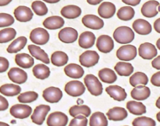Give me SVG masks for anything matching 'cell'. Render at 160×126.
<instances>
[{
	"label": "cell",
	"instance_id": "obj_1",
	"mask_svg": "<svg viewBox=\"0 0 160 126\" xmlns=\"http://www.w3.org/2000/svg\"><path fill=\"white\" fill-rule=\"evenodd\" d=\"M134 32L130 27L121 26L117 27L113 33V38L119 44H129L134 39Z\"/></svg>",
	"mask_w": 160,
	"mask_h": 126
},
{
	"label": "cell",
	"instance_id": "obj_2",
	"mask_svg": "<svg viewBox=\"0 0 160 126\" xmlns=\"http://www.w3.org/2000/svg\"><path fill=\"white\" fill-rule=\"evenodd\" d=\"M84 83L90 94L98 96L102 94L103 86L101 81L93 75H87L84 78Z\"/></svg>",
	"mask_w": 160,
	"mask_h": 126
},
{
	"label": "cell",
	"instance_id": "obj_3",
	"mask_svg": "<svg viewBox=\"0 0 160 126\" xmlns=\"http://www.w3.org/2000/svg\"><path fill=\"white\" fill-rule=\"evenodd\" d=\"M30 40L35 45H46L50 40V34L42 27H36L31 32Z\"/></svg>",
	"mask_w": 160,
	"mask_h": 126
},
{
	"label": "cell",
	"instance_id": "obj_4",
	"mask_svg": "<svg viewBox=\"0 0 160 126\" xmlns=\"http://www.w3.org/2000/svg\"><path fill=\"white\" fill-rule=\"evenodd\" d=\"M138 55V50L134 46L125 45L118 49L116 56L118 59L122 61H130L135 59Z\"/></svg>",
	"mask_w": 160,
	"mask_h": 126
},
{
	"label": "cell",
	"instance_id": "obj_5",
	"mask_svg": "<svg viewBox=\"0 0 160 126\" xmlns=\"http://www.w3.org/2000/svg\"><path fill=\"white\" fill-rule=\"evenodd\" d=\"M99 54L93 50H87L79 56L80 64L86 67H91L99 62Z\"/></svg>",
	"mask_w": 160,
	"mask_h": 126
},
{
	"label": "cell",
	"instance_id": "obj_6",
	"mask_svg": "<svg viewBox=\"0 0 160 126\" xmlns=\"http://www.w3.org/2000/svg\"><path fill=\"white\" fill-rule=\"evenodd\" d=\"M50 106L45 105V104H42V105H39L35 107L33 114L31 116L32 122L38 124V125H41V124H43L46 117H47V114L50 112Z\"/></svg>",
	"mask_w": 160,
	"mask_h": 126
},
{
	"label": "cell",
	"instance_id": "obj_7",
	"mask_svg": "<svg viewBox=\"0 0 160 126\" xmlns=\"http://www.w3.org/2000/svg\"><path fill=\"white\" fill-rule=\"evenodd\" d=\"M66 93L71 96H82L86 91L85 85L79 81H71L68 82L64 87Z\"/></svg>",
	"mask_w": 160,
	"mask_h": 126
},
{
	"label": "cell",
	"instance_id": "obj_8",
	"mask_svg": "<svg viewBox=\"0 0 160 126\" xmlns=\"http://www.w3.org/2000/svg\"><path fill=\"white\" fill-rule=\"evenodd\" d=\"M32 112V107L25 104H15L10 110V114L18 119H24L28 118Z\"/></svg>",
	"mask_w": 160,
	"mask_h": 126
},
{
	"label": "cell",
	"instance_id": "obj_9",
	"mask_svg": "<svg viewBox=\"0 0 160 126\" xmlns=\"http://www.w3.org/2000/svg\"><path fill=\"white\" fill-rule=\"evenodd\" d=\"M138 54L144 60H152L156 57L158 54L157 49L153 44L150 42H144L139 46Z\"/></svg>",
	"mask_w": 160,
	"mask_h": 126
},
{
	"label": "cell",
	"instance_id": "obj_10",
	"mask_svg": "<svg viewBox=\"0 0 160 126\" xmlns=\"http://www.w3.org/2000/svg\"><path fill=\"white\" fill-rule=\"evenodd\" d=\"M82 23L85 27L93 30H100L104 25V21L99 17L93 14H87L82 17Z\"/></svg>",
	"mask_w": 160,
	"mask_h": 126
},
{
	"label": "cell",
	"instance_id": "obj_11",
	"mask_svg": "<svg viewBox=\"0 0 160 126\" xmlns=\"http://www.w3.org/2000/svg\"><path fill=\"white\" fill-rule=\"evenodd\" d=\"M68 121V118L63 112L56 111L50 114L47 118L48 126H66Z\"/></svg>",
	"mask_w": 160,
	"mask_h": 126
},
{
	"label": "cell",
	"instance_id": "obj_12",
	"mask_svg": "<svg viewBox=\"0 0 160 126\" xmlns=\"http://www.w3.org/2000/svg\"><path fill=\"white\" fill-rule=\"evenodd\" d=\"M42 97L47 102L50 104L59 102L63 97V93L59 88L57 87H49L46 89L42 93Z\"/></svg>",
	"mask_w": 160,
	"mask_h": 126
},
{
	"label": "cell",
	"instance_id": "obj_13",
	"mask_svg": "<svg viewBox=\"0 0 160 126\" xmlns=\"http://www.w3.org/2000/svg\"><path fill=\"white\" fill-rule=\"evenodd\" d=\"M97 47L100 52L108 53L114 49V41L109 35H102L97 40Z\"/></svg>",
	"mask_w": 160,
	"mask_h": 126
},
{
	"label": "cell",
	"instance_id": "obj_14",
	"mask_svg": "<svg viewBox=\"0 0 160 126\" xmlns=\"http://www.w3.org/2000/svg\"><path fill=\"white\" fill-rule=\"evenodd\" d=\"M58 38L64 43H73L78 38V32L73 27H64L59 32Z\"/></svg>",
	"mask_w": 160,
	"mask_h": 126
},
{
	"label": "cell",
	"instance_id": "obj_15",
	"mask_svg": "<svg viewBox=\"0 0 160 126\" xmlns=\"http://www.w3.org/2000/svg\"><path fill=\"white\" fill-rule=\"evenodd\" d=\"M8 77L13 82L18 84H23L28 80V75L24 70L18 67H12L8 72Z\"/></svg>",
	"mask_w": 160,
	"mask_h": 126
},
{
	"label": "cell",
	"instance_id": "obj_16",
	"mask_svg": "<svg viewBox=\"0 0 160 126\" xmlns=\"http://www.w3.org/2000/svg\"><path fill=\"white\" fill-rule=\"evenodd\" d=\"M105 91L110 97L118 102L125 100L127 96L125 90L118 85H110L105 89Z\"/></svg>",
	"mask_w": 160,
	"mask_h": 126
},
{
	"label": "cell",
	"instance_id": "obj_17",
	"mask_svg": "<svg viewBox=\"0 0 160 126\" xmlns=\"http://www.w3.org/2000/svg\"><path fill=\"white\" fill-rule=\"evenodd\" d=\"M14 17L20 22H28L33 17V13L29 7L20 6L14 10Z\"/></svg>",
	"mask_w": 160,
	"mask_h": 126
},
{
	"label": "cell",
	"instance_id": "obj_18",
	"mask_svg": "<svg viewBox=\"0 0 160 126\" xmlns=\"http://www.w3.org/2000/svg\"><path fill=\"white\" fill-rule=\"evenodd\" d=\"M159 6L158 1H148L141 7V13L145 17L152 18L158 14V7Z\"/></svg>",
	"mask_w": 160,
	"mask_h": 126
},
{
	"label": "cell",
	"instance_id": "obj_19",
	"mask_svg": "<svg viewBox=\"0 0 160 126\" xmlns=\"http://www.w3.org/2000/svg\"><path fill=\"white\" fill-rule=\"evenodd\" d=\"M28 49L31 56L32 57L35 58L38 61H42L45 64H50V61L49 59L48 55H47V53L42 49L40 48L39 46L35 45H29L28 46Z\"/></svg>",
	"mask_w": 160,
	"mask_h": 126
},
{
	"label": "cell",
	"instance_id": "obj_20",
	"mask_svg": "<svg viewBox=\"0 0 160 126\" xmlns=\"http://www.w3.org/2000/svg\"><path fill=\"white\" fill-rule=\"evenodd\" d=\"M133 28L138 34L147 35L152 32V27L148 21L143 19H138L133 23Z\"/></svg>",
	"mask_w": 160,
	"mask_h": 126
},
{
	"label": "cell",
	"instance_id": "obj_21",
	"mask_svg": "<svg viewBox=\"0 0 160 126\" xmlns=\"http://www.w3.org/2000/svg\"><path fill=\"white\" fill-rule=\"evenodd\" d=\"M131 97L138 101L145 100L150 96L151 90L145 85H138L131 91Z\"/></svg>",
	"mask_w": 160,
	"mask_h": 126
},
{
	"label": "cell",
	"instance_id": "obj_22",
	"mask_svg": "<svg viewBox=\"0 0 160 126\" xmlns=\"http://www.w3.org/2000/svg\"><path fill=\"white\" fill-rule=\"evenodd\" d=\"M116 11L115 6L112 2H104L98 7V13L101 17L109 19L112 17Z\"/></svg>",
	"mask_w": 160,
	"mask_h": 126
},
{
	"label": "cell",
	"instance_id": "obj_23",
	"mask_svg": "<svg viewBox=\"0 0 160 126\" xmlns=\"http://www.w3.org/2000/svg\"><path fill=\"white\" fill-rule=\"evenodd\" d=\"M96 37L93 32H84L78 38V45L82 49H89L95 43Z\"/></svg>",
	"mask_w": 160,
	"mask_h": 126
},
{
	"label": "cell",
	"instance_id": "obj_24",
	"mask_svg": "<svg viewBox=\"0 0 160 126\" xmlns=\"http://www.w3.org/2000/svg\"><path fill=\"white\" fill-rule=\"evenodd\" d=\"M127 115L128 114L127 110L123 107H113L107 112V117L108 120L114 121H122L127 118Z\"/></svg>",
	"mask_w": 160,
	"mask_h": 126
},
{
	"label": "cell",
	"instance_id": "obj_25",
	"mask_svg": "<svg viewBox=\"0 0 160 126\" xmlns=\"http://www.w3.org/2000/svg\"><path fill=\"white\" fill-rule=\"evenodd\" d=\"M64 73L72 78H82L84 75V70L82 67L76 64H69L64 67Z\"/></svg>",
	"mask_w": 160,
	"mask_h": 126
},
{
	"label": "cell",
	"instance_id": "obj_26",
	"mask_svg": "<svg viewBox=\"0 0 160 126\" xmlns=\"http://www.w3.org/2000/svg\"><path fill=\"white\" fill-rule=\"evenodd\" d=\"M64 24V20L59 16H51L43 21V26L49 30L61 28Z\"/></svg>",
	"mask_w": 160,
	"mask_h": 126
},
{
	"label": "cell",
	"instance_id": "obj_27",
	"mask_svg": "<svg viewBox=\"0 0 160 126\" xmlns=\"http://www.w3.org/2000/svg\"><path fill=\"white\" fill-rule=\"evenodd\" d=\"M61 16L68 19H75L82 13V10L78 6L68 5L64 7L61 10Z\"/></svg>",
	"mask_w": 160,
	"mask_h": 126
},
{
	"label": "cell",
	"instance_id": "obj_28",
	"mask_svg": "<svg viewBox=\"0 0 160 126\" xmlns=\"http://www.w3.org/2000/svg\"><path fill=\"white\" fill-rule=\"evenodd\" d=\"M15 62L21 68L28 69L34 65V58L27 53H18L15 56Z\"/></svg>",
	"mask_w": 160,
	"mask_h": 126
},
{
	"label": "cell",
	"instance_id": "obj_29",
	"mask_svg": "<svg viewBox=\"0 0 160 126\" xmlns=\"http://www.w3.org/2000/svg\"><path fill=\"white\" fill-rule=\"evenodd\" d=\"M115 72L119 76H130L133 72V67L131 64L125 61L118 62L114 67Z\"/></svg>",
	"mask_w": 160,
	"mask_h": 126
},
{
	"label": "cell",
	"instance_id": "obj_30",
	"mask_svg": "<svg viewBox=\"0 0 160 126\" xmlns=\"http://www.w3.org/2000/svg\"><path fill=\"white\" fill-rule=\"evenodd\" d=\"M32 72L35 78L41 80L47 79L50 75V67L44 64H36L32 69Z\"/></svg>",
	"mask_w": 160,
	"mask_h": 126
},
{
	"label": "cell",
	"instance_id": "obj_31",
	"mask_svg": "<svg viewBox=\"0 0 160 126\" xmlns=\"http://www.w3.org/2000/svg\"><path fill=\"white\" fill-rule=\"evenodd\" d=\"M98 76L102 82L108 84L115 82L117 80L116 74L110 68H103L100 70L98 72Z\"/></svg>",
	"mask_w": 160,
	"mask_h": 126
},
{
	"label": "cell",
	"instance_id": "obj_32",
	"mask_svg": "<svg viewBox=\"0 0 160 126\" xmlns=\"http://www.w3.org/2000/svg\"><path fill=\"white\" fill-rule=\"evenodd\" d=\"M127 108L130 114L134 115L144 114L147 111L145 105L139 101H129L127 104Z\"/></svg>",
	"mask_w": 160,
	"mask_h": 126
},
{
	"label": "cell",
	"instance_id": "obj_33",
	"mask_svg": "<svg viewBox=\"0 0 160 126\" xmlns=\"http://www.w3.org/2000/svg\"><path fill=\"white\" fill-rule=\"evenodd\" d=\"M27 38L24 36H21L18 37V38L13 41V42H11L10 46L7 48V51L9 53H16L18 52L21 51V50L24 48V46L27 44Z\"/></svg>",
	"mask_w": 160,
	"mask_h": 126
},
{
	"label": "cell",
	"instance_id": "obj_34",
	"mask_svg": "<svg viewBox=\"0 0 160 126\" xmlns=\"http://www.w3.org/2000/svg\"><path fill=\"white\" fill-rule=\"evenodd\" d=\"M21 88L16 84H4L0 87L1 94L7 96H18L21 93Z\"/></svg>",
	"mask_w": 160,
	"mask_h": 126
},
{
	"label": "cell",
	"instance_id": "obj_35",
	"mask_svg": "<svg viewBox=\"0 0 160 126\" xmlns=\"http://www.w3.org/2000/svg\"><path fill=\"white\" fill-rule=\"evenodd\" d=\"M148 83V78L143 72H136L130 78V84L131 86L136 87L138 85H146Z\"/></svg>",
	"mask_w": 160,
	"mask_h": 126
},
{
	"label": "cell",
	"instance_id": "obj_36",
	"mask_svg": "<svg viewBox=\"0 0 160 126\" xmlns=\"http://www.w3.org/2000/svg\"><path fill=\"white\" fill-rule=\"evenodd\" d=\"M68 61L67 53L62 51H56L51 55V63L57 67H62L66 65Z\"/></svg>",
	"mask_w": 160,
	"mask_h": 126
},
{
	"label": "cell",
	"instance_id": "obj_37",
	"mask_svg": "<svg viewBox=\"0 0 160 126\" xmlns=\"http://www.w3.org/2000/svg\"><path fill=\"white\" fill-rule=\"evenodd\" d=\"M108 124L107 118L102 112H95L90 116V126H108Z\"/></svg>",
	"mask_w": 160,
	"mask_h": 126
},
{
	"label": "cell",
	"instance_id": "obj_38",
	"mask_svg": "<svg viewBox=\"0 0 160 126\" xmlns=\"http://www.w3.org/2000/svg\"><path fill=\"white\" fill-rule=\"evenodd\" d=\"M69 114L73 118L78 116V115H83L87 118L91 114V110L87 105H75L69 109Z\"/></svg>",
	"mask_w": 160,
	"mask_h": 126
},
{
	"label": "cell",
	"instance_id": "obj_39",
	"mask_svg": "<svg viewBox=\"0 0 160 126\" xmlns=\"http://www.w3.org/2000/svg\"><path fill=\"white\" fill-rule=\"evenodd\" d=\"M135 15V11L133 7H121L117 12V17L119 20L124 21H130Z\"/></svg>",
	"mask_w": 160,
	"mask_h": 126
},
{
	"label": "cell",
	"instance_id": "obj_40",
	"mask_svg": "<svg viewBox=\"0 0 160 126\" xmlns=\"http://www.w3.org/2000/svg\"><path fill=\"white\" fill-rule=\"evenodd\" d=\"M17 32L14 28L7 27L0 31V43H7L16 37Z\"/></svg>",
	"mask_w": 160,
	"mask_h": 126
},
{
	"label": "cell",
	"instance_id": "obj_41",
	"mask_svg": "<svg viewBox=\"0 0 160 126\" xmlns=\"http://www.w3.org/2000/svg\"><path fill=\"white\" fill-rule=\"evenodd\" d=\"M38 97V93L34 91H28L23 93L18 96V99L21 104H29L36 100Z\"/></svg>",
	"mask_w": 160,
	"mask_h": 126
},
{
	"label": "cell",
	"instance_id": "obj_42",
	"mask_svg": "<svg viewBox=\"0 0 160 126\" xmlns=\"http://www.w3.org/2000/svg\"><path fill=\"white\" fill-rule=\"evenodd\" d=\"M32 8L38 16H44L48 13V8L42 1H38V0L34 1L32 4Z\"/></svg>",
	"mask_w": 160,
	"mask_h": 126
},
{
	"label": "cell",
	"instance_id": "obj_43",
	"mask_svg": "<svg viewBox=\"0 0 160 126\" xmlns=\"http://www.w3.org/2000/svg\"><path fill=\"white\" fill-rule=\"evenodd\" d=\"M133 126H155V120L148 117H139L133 120Z\"/></svg>",
	"mask_w": 160,
	"mask_h": 126
},
{
	"label": "cell",
	"instance_id": "obj_44",
	"mask_svg": "<svg viewBox=\"0 0 160 126\" xmlns=\"http://www.w3.org/2000/svg\"><path fill=\"white\" fill-rule=\"evenodd\" d=\"M14 23V18L8 13H0V27L11 26Z\"/></svg>",
	"mask_w": 160,
	"mask_h": 126
},
{
	"label": "cell",
	"instance_id": "obj_45",
	"mask_svg": "<svg viewBox=\"0 0 160 126\" xmlns=\"http://www.w3.org/2000/svg\"><path fill=\"white\" fill-rule=\"evenodd\" d=\"M87 124L88 120L87 117L83 115H78L71 121L68 126H87Z\"/></svg>",
	"mask_w": 160,
	"mask_h": 126
},
{
	"label": "cell",
	"instance_id": "obj_46",
	"mask_svg": "<svg viewBox=\"0 0 160 126\" xmlns=\"http://www.w3.org/2000/svg\"><path fill=\"white\" fill-rule=\"evenodd\" d=\"M9 66H10V63L8 60L5 57L0 56V73L7 71L9 68Z\"/></svg>",
	"mask_w": 160,
	"mask_h": 126
},
{
	"label": "cell",
	"instance_id": "obj_47",
	"mask_svg": "<svg viewBox=\"0 0 160 126\" xmlns=\"http://www.w3.org/2000/svg\"><path fill=\"white\" fill-rule=\"evenodd\" d=\"M151 82L156 87H160V71L154 74L151 78Z\"/></svg>",
	"mask_w": 160,
	"mask_h": 126
},
{
	"label": "cell",
	"instance_id": "obj_48",
	"mask_svg": "<svg viewBox=\"0 0 160 126\" xmlns=\"http://www.w3.org/2000/svg\"><path fill=\"white\" fill-rule=\"evenodd\" d=\"M9 107V103L4 96L0 95V111L6 110Z\"/></svg>",
	"mask_w": 160,
	"mask_h": 126
},
{
	"label": "cell",
	"instance_id": "obj_49",
	"mask_svg": "<svg viewBox=\"0 0 160 126\" xmlns=\"http://www.w3.org/2000/svg\"><path fill=\"white\" fill-rule=\"evenodd\" d=\"M152 66L156 70H160V56L154 58L152 62Z\"/></svg>",
	"mask_w": 160,
	"mask_h": 126
},
{
	"label": "cell",
	"instance_id": "obj_50",
	"mask_svg": "<svg viewBox=\"0 0 160 126\" xmlns=\"http://www.w3.org/2000/svg\"><path fill=\"white\" fill-rule=\"evenodd\" d=\"M122 1L127 5L131 6V7H136L141 2V0H122Z\"/></svg>",
	"mask_w": 160,
	"mask_h": 126
},
{
	"label": "cell",
	"instance_id": "obj_51",
	"mask_svg": "<svg viewBox=\"0 0 160 126\" xmlns=\"http://www.w3.org/2000/svg\"><path fill=\"white\" fill-rule=\"evenodd\" d=\"M154 28H155V32L160 34V18L157 19L154 23Z\"/></svg>",
	"mask_w": 160,
	"mask_h": 126
},
{
	"label": "cell",
	"instance_id": "obj_52",
	"mask_svg": "<svg viewBox=\"0 0 160 126\" xmlns=\"http://www.w3.org/2000/svg\"><path fill=\"white\" fill-rule=\"evenodd\" d=\"M87 1L90 5L96 6V5H98L100 2H101L102 1H104V0H87Z\"/></svg>",
	"mask_w": 160,
	"mask_h": 126
},
{
	"label": "cell",
	"instance_id": "obj_53",
	"mask_svg": "<svg viewBox=\"0 0 160 126\" xmlns=\"http://www.w3.org/2000/svg\"><path fill=\"white\" fill-rule=\"evenodd\" d=\"M13 0H0V7H5L10 4Z\"/></svg>",
	"mask_w": 160,
	"mask_h": 126
},
{
	"label": "cell",
	"instance_id": "obj_54",
	"mask_svg": "<svg viewBox=\"0 0 160 126\" xmlns=\"http://www.w3.org/2000/svg\"><path fill=\"white\" fill-rule=\"evenodd\" d=\"M44 2H48V3H57V2H60L61 0H42Z\"/></svg>",
	"mask_w": 160,
	"mask_h": 126
},
{
	"label": "cell",
	"instance_id": "obj_55",
	"mask_svg": "<svg viewBox=\"0 0 160 126\" xmlns=\"http://www.w3.org/2000/svg\"><path fill=\"white\" fill-rule=\"evenodd\" d=\"M155 105H156V107H158V109H160V96L158 97V99H157L156 103H155Z\"/></svg>",
	"mask_w": 160,
	"mask_h": 126
},
{
	"label": "cell",
	"instance_id": "obj_56",
	"mask_svg": "<svg viewBox=\"0 0 160 126\" xmlns=\"http://www.w3.org/2000/svg\"><path fill=\"white\" fill-rule=\"evenodd\" d=\"M156 47L160 50V38H158L156 41Z\"/></svg>",
	"mask_w": 160,
	"mask_h": 126
},
{
	"label": "cell",
	"instance_id": "obj_57",
	"mask_svg": "<svg viewBox=\"0 0 160 126\" xmlns=\"http://www.w3.org/2000/svg\"><path fill=\"white\" fill-rule=\"evenodd\" d=\"M0 126H10L7 123L5 122H2V121H0Z\"/></svg>",
	"mask_w": 160,
	"mask_h": 126
},
{
	"label": "cell",
	"instance_id": "obj_58",
	"mask_svg": "<svg viewBox=\"0 0 160 126\" xmlns=\"http://www.w3.org/2000/svg\"><path fill=\"white\" fill-rule=\"evenodd\" d=\"M156 118H157V120H158V121L160 122V111L156 114Z\"/></svg>",
	"mask_w": 160,
	"mask_h": 126
},
{
	"label": "cell",
	"instance_id": "obj_59",
	"mask_svg": "<svg viewBox=\"0 0 160 126\" xmlns=\"http://www.w3.org/2000/svg\"><path fill=\"white\" fill-rule=\"evenodd\" d=\"M158 11H159V13H160V4H159V6H158Z\"/></svg>",
	"mask_w": 160,
	"mask_h": 126
},
{
	"label": "cell",
	"instance_id": "obj_60",
	"mask_svg": "<svg viewBox=\"0 0 160 126\" xmlns=\"http://www.w3.org/2000/svg\"><path fill=\"white\" fill-rule=\"evenodd\" d=\"M125 126H128V125H125Z\"/></svg>",
	"mask_w": 160,
	"mask_h": 126
}]
</instances>
